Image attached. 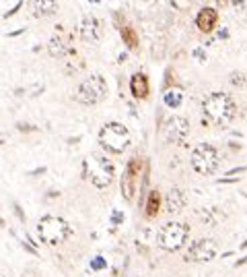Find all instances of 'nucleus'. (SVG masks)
Segmentation results:
<instances>
[{"label":"nucleus","mask_w":247,"mask_h":277,"mask_svg":"<svg viewBox=\"0 0 247 277\" xmlns=\"http://www.w3.org/2000/svg\"><path fill=\"white\" fill-rule=\"evenodd\" d=\"M202 114H204V122L212 126H227L237 116V103L229 93L214 91L202 101Z\"/></svg>","instance_id":"f257e3e1"},{"label":"nucleus","mask_w":247,"mask_h":277,"mask_svg":"<svg viewBox=\"0 0 247 277\" xmlns=\"http://www.w3.org/2000/svg\"><path fill=\"white\" fill-rule=\"evenodd\" d=\"M35 234L39 242L48 246H60L72 236V226L58 215H43L35 224Z\"/></svg>","instance_id":"f03ea898"},{"label":"nucleus","mask_w":247,"mask_h":277,"mask_svg":"<svg viewBox=\"0 0 247 277\" xmlns=\"http://www.w3.org/2000/svg\"><path fill=\"white\" fill-rule=\"evenodd\" d=\"M130 143H132L130 131L120 122H107L99 131V145L105 149L107 153L120 155L130 147Z\"/></svg>","instance_id":"7ed1b4c3"},{"label":"nucleus","mask_w":247,"mask_h":277,"mask_svg":"<svg viewBox=\"0 0 247 277\" xmlns=\"http://www.w3.org/2000/svg\"><path fill=\"white\" fill-rule=\"evenodd\" d=\"M85 174L93 186L107 188L116 178V165L105 155H89L85 159Z\"/></svg>","instance_id":"20e7f679"},{"label":"nucleus","mask_w":247,"mask_h":277,"mask_svg":"<svg viewBox=\"0 0 247 277\" xmlns=\"http://www.w3.org/2000/svg\"><path fill=\"white\" fill-rule=\"evenodd\" d=\"M190 240V226L182 221H169L159 230L156 244L165 252H177L182 250Z\"/></svg>","instance_id":"39448f33"},{"label":"nucleus","mask_w":247,"mask_h":277,"mask_svg":"<svg viewBox=\"0 0 247 277\" xmlns=\"http://www.w3.org/2000/svg\"><path fill=\"white\" fill-rule=\"evenodd\" d=\"M105 97H107V81L99 73L80 81L74 91V99L83 105H95V103L103 101Z\"/></svg>","instance_id":"423d86ee"},{"label":"nucleus","mask_w":247,"mask_h":277,"mask_svg":"<svg viewBox=\"0 0 247 277\" xmlns=\"http://www.w3.org/2000/svg\"><path fill=\"white\" fill-rule=\"evenodd\" d=\"M190 163L194 168V172H198L200 176H212L218 163H220V155L216 151V147L210 143H200L192 149V155H190Z\"/></svg>","instance_id":"0eeeda50"},{"label":"nucleus","mask_w":247,"mask_h":277,"mask_svg":"<svg viewBox=\"0 0 247 277\" xmlns=\"http://www.w3.org/2000/svg\"><path fill=\"white\" fill-rule=\"evenodd\" d=\"M142 168H144V163L138 155L130 157V161L126 165V172L122 176V195L126 201H132L134 195H136V186H138V178L142 174Z\"/></svg>","instance_id":"6e6552de"},{"label":"nucleus","mask_w":247,"mask_h":277,"mask_svg":"<svg viewBox=\"0 0 247 277\" xmlns=\"http://www.w3.org/2000/svg\"><path fill=\"white\" fill-rule=\"evenodd\" d=\"M218 254V244L212 238H200L186 250V259L192 263H210Z\"/></svg>","instance_id":"1a4fd4ad"},{"label":"nucleus","mask_w":247,"mask_h":277,"mask_svg":"<svg viewBox=\"0 0 247 277\" xmlns=\"http://www.w3.org/2000/svg\"><path fill=\"white\" fill-rule=\"evenodd\" d=\"M163 135L167 143L182 145L190 135V122L184 116H171L163 126Z\"/></svg>","instance_id":"9d476101"},{"label":"nucleus","mask_w":247,"mask_h":277,"mask_svg":"<svg viewBox=\"0 0 247 277\" xmlns=\"http://www.w3.org/2000/svg\"><path fill=\"white\" fill-rule=\"evenodd\" d=\"M78 35L83 41H87V44H97V41H101V37H103V21L95 15L83 17L80 25H78Z\"/></svg>","instance_id":"9b49d317"},{"label":"nucleus","mask_w":247,"mask_h":277,"mask_svg":"<svg viewBox=\"0 0 247 277\" xmlns=\"http://www.w3.org/2000/svg\"><path fill=\"white\" fill-rule=\"evenodd\" d=\"M48 52L50 56L54 58H62V56H68V54H74L76 50H72V35L70 33H54L48 41Z\"/></svg>","instance_id":"f8f14e48"},{"label":"nucleus","mask_w":247,"mask_h":277,"mask_svg":"<svg viewBox=\"0 0 247 277\" xmlns=\"http://www.w3.org/2000/svg\"><path fill=\"white\" fill-rule=\"evenodd\" d=\"M188 205V199H186V193L182 188H171L167 197H165V209L167 213H171V215H177V213H182Z\"/></svg>","instance_id":"ddd939ff"},{"label":"nucleus","mask_w":247,"mask_h":277,"mask_svg":"<svg viewBox=\"0 0 247 277\" xmlns=\"http://www.w3.org/2000/svg\"><path fill=\"white\" fill-rule=\"evenodd\" d=\"M218 23V13L212 9V7H204L200 9L198 17H196V25L202 33H210Z\"/></svg>","instance_id":"4468645a"},{"label":"nucleus","mask_w":247,"mask_h":277,"mask_svg":"<svg viewBox=\"0 0 247 277\" xmlns=\"http://www.w3.org/2000/svg\"><path fill=\"white\" fill-rule=\"evenodd\" d=\"M130 91L136 99H146L150 93V83L144 73H134L130 79Z\"/></svg>","instance_id":"2eb2a0df"},{"label":"nucleus","mask_w":247,"mask_h":277,"mask_svg":"<svg viewBox=\"0 0 247 277\" xmlns=\"http://www.w3.org/2000/svg\"><path fill=\"white\" fill-rule=\"evenodd\" d=\"M29 9L33 17H52L58 11V0H31Z\"/></svg>","instance_id":"dca6fc26"},{"label":"nucleus","mask_w":247,"mask_h":277,"mask_svg":"<svg viewBox=\"0 0 247 277\" xmlns=\"http://www.w3.org/2000/svg\"><path fill=\"white\" fill-rule=\"evenodd\" d=\"M161 193L159 190H150L148 197H146V203H144V213H146V217H156L159 215V211H161Z\"/></svg>","instance_id":"f3484780"},{"label":"nucleus","mask_w":247,"mask_h":277,"mask_svg":"<svg viewBox=\"0 0 247 277\" xmlns=\"http://www.w3.org/2000/svg\"><path fill=\"white\" fill-rule=\"evenodd\" d=\"M120 33H122V39H124V44L130 48V50H136L138 48V44H140V39H138V33L134 31L132 27H128V25H124L122 29H120Z\"/></svg>","instance_id":"a211bd4d"},{"label":"nucleus","mask_w":247,"mask_h":277,"mask_svg":"<svg viewBox=\"0 0 247 277\" xmlns=\"http://www.w3.org/2000/svg\"><path fill=\"white\" fill-rule=\"evenodd\" d=\"M182 101H184V91H182V89L173 87V89H169V91L165 93V103L169 105V108H179V105H182Z\"/></svg>","instance_id":"6ab92c4d"},{"label":"nucleus","mask_w":247,"mask_h":277,"mask_svg":"<svg viewBox=\"0 0 247 277\" xmlns=\"http://www.w3.org/2000/svg\"><path fill=\"white\" fill-rule=\"evenodd\" d=\"M229 83L233 85V87H243V85H245V75L239 73V71H235V73H231Z\"/></svg>","instance_id":"aec40b11"},{"label":"nucleus","mask_w":247,"mask_h":277,"mask_svg":"<svg viewBox=\"0 0 247 277\" xmlns=\"http://www.w3.org/2000/svg\"><path fill=\"white\" fill-rule=\"evenodd\" d=\"M171 7L177 11H186L192 7V0H171Z\"/></svg>","instance_id":"412c9836"},{"label":"nucleus","mask_w":247,"mask_h":277,"mask_svg":"<svg viewBox=\"0 0 247 277\" xmlns=\"http://www.w3.org/2000/svg\"><path fill=\"white\" fill-rule=\"evenodd\" d=\"M93 267H95V269H101V267H103V261H101V259H95V261H93Z\"/></svg>","instance_id":"4be33fe9"},{"label":"nucleus","mask_w":247,"mask_h":277,"mask_svg":"<svg viewBox=\"0 0 247 277\" xmlns=\"http://www.w3.org/2000/svg\"><path fill=\"white\" fill-rule=\"evenodd\" d=\"M0 228H5V219L3 217H0Z\"/></svg>","instance_id":"5701e85b"},{"label":"nucleus","mask_w":247,"mask_h":277,"mask_svg":"<svg viewBox=\"0 0 247 277\" xmlns=\"http://www.w3.org/2000/svg\"><path fill=\"white\" fill-rule=\"evenodd\" d=\"M89 3H101V0H89Z\"/></svg>","instance_id":"b1692460"}]
</instances>
